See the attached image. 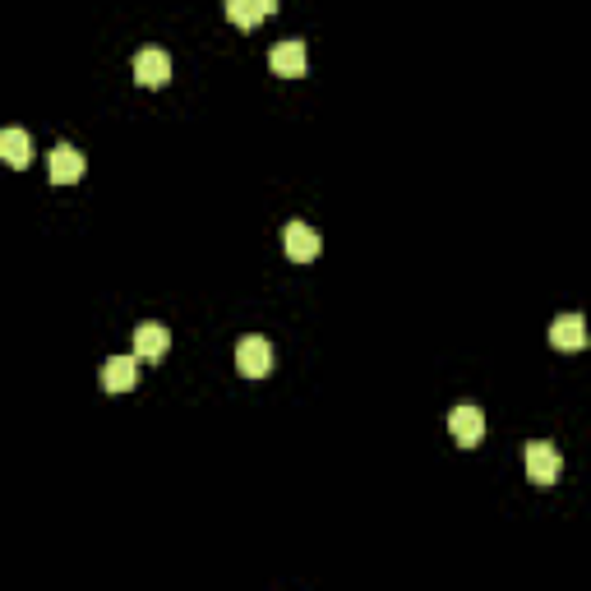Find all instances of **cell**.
I'll return each mask as SVG.
<instances>
[{
  "instance_id": "obj_1",
  "label": "cell",
  "mask_w": 591,
  "mask_h": 591,
  "mask_svg": "<svg viewBox=\"0 0 591 591\" xmlns=\"http://www.w3.org/2000/svg\"><path fill=\"white\" fill-rule=\"evenodd\" d=\"M559 476H564V458H559V448L545 444V439L527 444V481L531 485H555Z\"/></svg>"
},
{
  "instance_id": "obj_2",
  "label": "cell",
  "mask_w": 591,
  "mask_h": 591,
  "mask_svg": "<svg viewBox=\"0 0 591 591\" xmlns=\"http://www.w3.org/2000/svg\"><path fill=\"white\" fill-rule=\"evenodd\" d=\"M448 435L458 439V448H476L485 439V416L476 402H458L453 416H448Z\"/></svg>"
},
{
  "instance_id": "obj_3",
  "label": "cell",
  "mask_w": 591,
  "mask_h": 591,
  "mask_svg": "<svg viewBox=\"0 0 591 591\" xmlns=\"http://www.w3.org/2000/svg\"><path fill=\"white\" fill-rule=\"evenodd\" d=\"M171 79V56L162 47H144L134 56V84L139 88H162Z\"/></svg>"
},
{
  "instance_id": "obj_4",
  "label": "cell",
  "mask_w": 591,
  "mask_h": 591,
  "mask_svg": "<svg viewBox=\"0 0 591 591\" xmlns=\"http://www.w3.org/2000/svg\"><path fill=\"white\" fill-rule=\"evenodd\" d=\"M47 171H51V185H74V181H84L88 162H84V153H79L74 144H56V148H51Z\"/></svg>"
},
{
  "instance_id": "obj_5",
  "label": "cell",
  "mask_w": 591,
  "mask_h": 591,
  "mask_svg": "<svg viewBox=\"0 0 591 591\" xmlns=\"http://www.w3.org/2000/svg\"><path fill=\"white\" fill-rule=\"evenodd\" d=\"M305 42L301 37H291V42H278V47L268 51V70L278 74V79H301L305 74Z\"/></svg>"
},
{
  "instance_id": "obj_6",
  "label": "cell",
  "mask_w": 591,
  "mask_h": 591,
  "mask_svg": "<svg viewBox=\"0 0 591 591\" xmlns=\"http://www.w3.org/2000/svg\"><path fill=\"white\" fill-rule=\"evenodd\" d=\"M236 370H241L245 379H264V374L273 370V347H268L264 338H245L241 347H236Z\"/></svg>"
},
{
  "instance_id": "obj_7",
  "label": "cell",
  "mask_w": 591,
  "mask_h": 591,
  "mask_svg": "<svg viewBox=\"0 0 591 591\" xmlns=\"http://www.w3.org/2000/svg\"><path fill=\"white\" fill-rule=\"evenodd\" d=\"M282 245H287V259H296V264H310V259H319V231L305 227V222H287V231H282Z\"/></svg>"
},
{
  "instance_id": "obj_8",
  "label": "cell",
  "mask_w": 591,
  "mask_h": 591,
  "mask_svg": "<svg viewBox=\"0 0 591 591\" xmlns=\"http://www.w3.org/2000/svg\"><path fill=\"white\" fill-rule=\"evenodd\" d=\"M134 384H139V356H111L102 365V388L107 393H130Z\"/></svg>"
},
{
  "instance_id": "obj_9",
  "label": "cell",
  "mask_w": 591,
  "mask_h": 591,
  "mask_svg": "<svg viewBox=\"0 0 591 591\" xmlns=\"http://www.w3.org/2000/svg\"><path fill=\"white\" fill-rule=\"evenodd\" d=\"M550 347H559V351L587 347V324H582V314H559L555 324H550Z\"/></svg>"
},
{
  "instance_id": "obj_10",
  "label": "cell",
  "mask_w": 591,
  "mask_h": 591,
  "mask_svg": "<svg viewBox=\"0 0 591 591\" xmlns=\"http://www.w3.org/2000/svg\"><path fill=\"white\" fill-rule=\"evenodd\" d=\"M171 347V333L162 324H139L134 328V356L139 361H162Z\"/></svg>"
},
{
  "instance_id": "obj_11",
  "label": "cell",
  "mask_w": 591,
  "mask_h": 591,
  "mask_svg": "<svg viewBox=\"0 0 591 591\" xmlns=\"http://www.w3.org/2000/svg\"><path fill=\"white\" fill-rule=\"evenodd\" d=\"M273 10H278V0H227V19L236 28H259Z\"/></svg>"
},
{
  "instance_id": "obj_12",
  "label": "cell",
  "mask_w": 591,
  "mask_h": 591,
  "mask_svg": "<svg viewBox=\"0 0 591 591\" xmlns=\"http://www.w3.org/2000/svg\"><path fill=\"white\" fill-rule=\"evenodd\" d=\"M0 162H10V167H28L33 162V144H28V134L19 125L0 130Z\"/></svg>"
}]
</instances>
